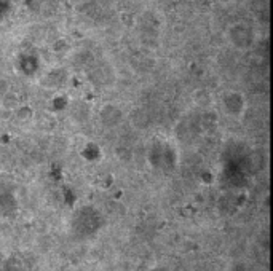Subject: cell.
Returning <instances> with one entry per match:
<instances>
[{"mask_svg": "<svg viewBox=\"0 0 273 271\" xmlns=\"http://www.w3.org/2000/svg\"><path fill=\"white\" fill-rule=\"evenodd\" d=\"M2 106L5 108H8V110H15V108L20 106V99H18V96L11 91H7L2 96Z\"/></svg>", "mask_w": 273, "mask_h": 271, "instance_id": "1", "label": "cell"}, {"mask_svg": "<svg viewBox=\"0 0 273 271\" xmlns=\"http://www.w3.org/2000/svg\"><path fill=\"white\" fill-rule=\"evenodd\" d=\"M16 117L20 118L21 121H27L32 118V115H34V110L30 107H26V106H18L16 108Z\"/></svg>", "mask_w": 273, "mask_h": 271, "instance_id": "2", "label": "cell"}]
</instances>
